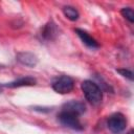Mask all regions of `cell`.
<instances>
[{"instance_id":"cell-1","label":"cell","mask_w":134,"mask_h":134,"mask_svg":"<svg viewBox=\"0 0 134 134\" xmlns=\"http://www.w3.org/2000/svg\"><path fill=\"white\" fill-rule=\"evenodd\" d=\"M82 91L86 97V99L94 106H97L102 103L103 99V90L102 88L94 82L90 80H86L81 85Z\"/></svg>"},{"instance_id":"cell-2","label":"cell","mask_w":134,"mask_h":134,"mask_svg":"<svg viewBox=\"0 0 134 134\" xmlns=\"http://www.w3.org/2000/svg\"><path fill=\"white\" fill-rule=\"evenodd\" d=\"M58 119L63 126H65L67 128H70L72 130L81 131V130L84 129V126L82 125V122L80 120V117L75 114L70 113V112H66V111L62 110L58 114Z\"/></svg>"},{"instance_id":"cell-3","label":"cell","mask_w":134,"mask_h":134,"mask_svg":"<svg viewBox=\"0 0 134 134\" xmlns=\"http://www.w3.org/2000/svg\"><path fill=\"white\" fill-rule=\"evenodd\" d=\"M107 126H108V129L113 134H119L127 127V118L125 117L124 114H121L119 112L114 113L108 118Z\"/></svg>"},{"instance_id":"cell-4","label":"cell","mask_w":134,"mask_h":134,"mask_svg":"<svg viewBox=\"0 0 134 134\" xmlns=\"http://www.w3.org/2000/svg\"><path fill=\"white\" fill-rule=\"evenodd\" d=\"M73 87H74V82L68 75H62L55 79L52 83V89L60 94L69 93L70 91H72Z\"/></svg>"},{"instance_id":"cell-5","label":"cell","mask_w":134,"mask_h":134,"mask_svg":"<svg viewBox=\"0 0 134 134\" xmlns=\"http://www.w3.org/2000/svg\"><path fill=\"white\" fill-rule=\"evenodd\" d=\"M63 111L66 112H70L72 114H75L77 116L82 115L85 111H86V106L83 102L80 100H70L68 103H65L62 107Z\"/></svg>"},{"instance_id":"cell-6","label":"cell","mask_w":134,"mask_h":134,"mask_svg":"<svg viewBox=\"0 0 134 134\" xmlns=\"http://www.w3.org/2000/svg\"><path fill=\"white\" fill-rule=\"evenodd\" d=\"M57 36H58V27L55 23L52 21L47 22L41 29V37L46 41L54 40Z\"/></svg>"},{"instance_id":"cell-7","label":"cell","mask_w":134,"mask_h":134,"mask_svg":"<svg viewBox=\"0 0 134 134\" xmlns=\"http://www.w3.org/2000/svg\"><path fill=\"white\" fill-rule=\"evenodd\" d=\"M16 60L19 63H21L22 65H25V66H28V67H35L38 63L37 57L34 53L27 52V51L18 52L16 54Z\"/></svg>"},{"instance_id":"cell-8","label":"cell","mask_w":134,"mask_h":134,"mask_svg":"<svg viewBox=\"0 0 134 134\" xmlns=\"http://www.w3.org/2000/svg\"><path fill=\"white\" fill-rule=\"evenodd\" d=\"M75 32L77 34V36L80 37V39L82 40V42L86 46H88L89 48H98V46H99L98 43L87 31H85L83 29H80V28H76L75 29Z\"/></svg>"},{"instance_id":"cell-9","label":"cell","mask_w":134,"mask_h":134,"mask_svg":"<svg viewBox=\"0 0 134 134\" xmlns=\"http://www.w3.org/2000/svg\"><path fill=\"white\" fill-rule=\"evenodd\" d=\"M36 84V80L31 76H24V77H20L17 79L10 83L5 84V87H9V88H16V87H24V86H32Z\"/></svg>"},{"instance_id":"cell-10","label":"cell","mask_w":134,"mask_h":134,"mask_svg":"<svg viewBox=\"0 0 134 134\" xmlns=\"http://www.w3.org/2000/svg\"><path fill=\"white\" fill-rule=\"evenodd\" d=\"M63 13H64L65 17L67 19H69L70 21H76L80 17V14L76 10V8H74L73 6H70V5L64 6L63 7Z\"/></svg>"},{"instance_id":"cell-11","label":"cell","mask_w":134,"mask_h":134,"mask_svg":"<svg viewBox=\"0 0 134 134\" xmlns=\"http://www.w3.org/2000/svg\"><path fill=\"white\" fill-rule=\"evenodd\" d=\"M120 14L122 15V17H125L130 23L134 22V12L131 7H124L120 10Z\"/></svg>"},{"instance_id":"cell-12","label":"cell","mask_w":134,"mask_h":134,"mask_svg":"<svg viewBox=\"0 0 134 134\" xmlns=\"http://www.w3.org/2000/svg\"><path fill=\"white\" fill-rule=\"evenodd\" d=\"M116 71H117L118 73H120V75H122V76L129 79L130 81L133 80V72H132L131 70H129V69H117Z\"/></svg>"},{"instance_id":"cell-13","label":"cell","mask_w":134,"mask_h":134,"mask_svg":"<svg viewBox=\"0 0 134 134\" xmlns=\"http://www.w3.org/2000/svg\"><path fill=\"white\" fill-rule=\"evenodd\" d=\"M0 91H1V87H0Z\"/></svg>"}]
</instances>
